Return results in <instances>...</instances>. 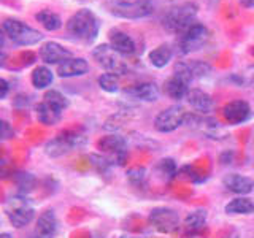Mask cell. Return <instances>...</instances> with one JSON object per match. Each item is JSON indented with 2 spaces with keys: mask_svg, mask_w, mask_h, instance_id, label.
Listing matches in <instances>:
<instances>
[{
  "mask_svg": "<svg viewBox=\"0 0 254 238\" xmlns=\"http://www.w3.org/2000/svg\"><path fill=\"white\" fill-rule=\"evenodd\" d=\"M67 34L83 43H92L99 35L100 30V21L91 10L81 8L75 14H71L67 24H65Z\"/></svg>",
  "mask_w": 254,
  "mask_h": 238,
  "instance_id": "1",
  "label": "cell"
},
{
  "mask_svg": "<svg viewBox=\"0 0 254 238\" xmlns=\"http://www.w3.org/2000/svg\"><path fill=\"white\" fill-rule=\"evenodd\" d=\"M198 13V5L195 2H183L178 5H173L165 11L162 16V26L167 32L172 34H181L189 26L195 22Z\"/></svg>",
  "mask_w": 254,
  "mask_h": 238,
  "instance_id": "2",
  "label": "cell"
},
{
  "mask_svg": "<svg viewBox=\"0 0 254 238\" xmlns=\"http://www.w3.org/2000/svg\"><path fill=\"white\" fill-rule=\"evenodd\" d=\"M2 29L5 30L6 37L10 38L13 43L19 45V46H32L43 40L42 32H38L37 29L30 27L27 24H24L18 19L3 21Z\"/></svg>",
  "mask_w": 254,
  "mask_h": 238,
  "instance_id": "3",
  "label": "cell"
},
{
  "mask_svg": "<svg viewBox=\"0 0 254 238\" xmlns=\"http://www.w3.org/2000/svg\"><path fill=\"white\" fill-rule=\"evenodd\" d=\"M210 30L202 22H194L185 32H181L178 37V51L181 54H190L194 51L202 50L205 43L208 42Z\"/></svg>",
  "mask_w": 254,
  "mask_h": 238,
  "instance_id": "4",
  "label": "cell"
},
{
  "mask_svg": "<svg viewBox=\"0 0 254 238\" xmlns=\"http://www.w3.org/2000/svg\"><path fill=\"white\" fill-rule=\"evenodd\" d=\"M92 58L108 73H115L119 76L127 71V65L123 60V56L116 53L108 43H102L99 46H95L92 50Z\"/></svg>",
  "mask_w": 254,
  "mask_h": 238,
  "instance_id": "5",
  "label": "cell"
},
{
  "mask_svg": "<svg viewBox=\"0 0 254 238\" xmlns=\"http://www.w3.org/2000/svg\"><path fill=\"white\" fill-rule=\"evenodd\" d=\"M154 11L153 0H130L126 3L110 5V13L123 19H143Z\"/></svg>",
  "mask_w": 254,
  "mask_h": 238,
  "instance_id": "6",
  "label": "cell"
},
{
  "mask_svg": "<svg viewBox=\"0 0 254 238\" xmlns=\"http://www.w3.org/2000/svg\"><path fill=\"white\" fill-rule=\"evenodd\" d=\"M5 211L10 222L18 229L26 227L29 222L34 219V214H35L34 206L29 203L27 198L19 197V195L8 198V202L5 205Z\"/></svg>",
  "mask_w": 254,
  "mask_h": 238,
  "instance_id": "7",
  "label": "cell"
},
{
  "mask_svg": "<svg viewBox=\"0 0 254 238\" xmlns=\"http://www.w3.org/2000/svg\"><path fill=\"white\" fill-rule=\"evenodd\" d=\"M185 118H186V111L178 105H173L161 111V113L156 116L154 127L159 132L169 133V132L177 130L181 124H185Z\"/></svg>",
  "mask_w": 254,
  "mask_h": 238,
  "instance_id": "8",
  "label": "cell"
},
{
  "mask_svg": "<svg viewBox=\"0 0 254 238\" xmlns=\"http://www.w3.org/2000/svg\"><path fill=\"white\" fill-rule=\"evenodd\" d=\"M99 149L105 151L110 156L111 162L123 165L126 162V156H127V143L123 137L119 135H107L99 140L97 143Z\"/></svg>",
  "mask_w": 254,
  "mask_h": 238,
  "instance_id": "9",
  "label": "cell"
},
{
  "mask_svg": "<svg viewBox=\"0 0 254 238\" xmlns=\"http://www.w3.org/2000/svg\"><path fill=\"white\" fill-rule=\"evenodd\" d=\"M149 224L157 229L159 232L170 234L180 226V218L173 210L161 206V208H154L149 213Z\"/></svg>",
  "mask_w": 254,
  "mask_h": 238,
  "instance_id": "10",
  "label": "cell"
},
{
  "mask_svg": "<svg viewBox=\"0 0 254 238\" xmlns=\"http://www.w3.org/2000/svg\"><path fill=\"white\" fill-rule=\"evenodd\" d=\"M81 143H83V137H79V135L71 133V132H65L48 143L46 153L51 157H59V156L67 154L68 151H71L78 145H81Z\"/></svg>",
  "mask_w": 254,
  "mask_h": 238,
  "instance_id": "11",
  "label": "cell"
},
{
  "mask_svg": "<svg viewBox=\"0 0 254 238\" xmlns=\"http://www.w3.org/2000/svg\"><path fill=\"white\" fill-rule=\"evenodd\" d=\"M71 58V51L67 50L65 46H62L58 42H46L40 48V59L45 63H58L61 65L62 62Z\"/></svg>",
  "mask_w": 254,
  "mask_h": 238,
  "instance_id": "12",
  "label": "cell"
},
{
  "mask_svg": "<svg viewBox=\"0 0 254 238\" xmlns=\"http://www.w3.org/2000/svg\"><path fill=\"white\" fill-rule=\"evenodd\" d=\"M251 115V107L245 100H232L222 108V116L230 124H242Z\"/></svg>",
  "mask_w": 254,
  "mask_h": 238,
  "instance_id": "13",
  "label": "cell"
},
{
  "mask_svg": "<svg viewBox=\"0 0 254 238\" xmlns=\"http://www.w3.org/2000/svg\"><path fill=\"white\" fill-rule=\"evenodd\" d=\"M108 45L121 56H130L137 50L133 38L119 29H111L108 34Z\"/></svg>",
  "mask_w": 254,
  "mask_h": 238,
  "instance_id": "14",
  "label": "cell"
},
{
  "mask_svg": "<svg viewBox=\"0 0 254 238\" xmlns=\"http://www.w3.org/2000/svg\"><path fill=\"white\" fill-rule=\"evenodd\" d=\"M89 71V63L83 58H70L65 62L58 65V75L61 78H73L83 76Z\"/></svg>",
  "mask_w": 254,
  "mask_h": 238,
  "instance_id": "15",
  "label": "cell"
},
{
  "mask_svg": "<svg viewBox=\"0 0 254 238\" xmlns=\"http://www.w3.org/2000/svg\"><path fill=\"white\" fill-rule=\"evenodd\" d=\"M56 232H58V219L54 211H43L35 226V238H54Z\"/></svg>",
  "mask_w": 254,
  "mask_h": 238,
  "instance_id": "16",
  "label": "cell"
},
{
  "mask_svg": "<svg viewBox=\"0 0 254 238\" xmlns=\"http://www.w3.org/2000/svg\"><path fill=\"white\" fill-rule=\"evenodd\" d=\"M222 182H224V186L230 190V192H235V194H240V195L250 194L254 189V181L251 178L243 177V175H238V173L226 175Z\"/></svg>",
  "mask_w": 254,
  "mask_h": 238,
  "instance_id": "17",
  "label": "cell"
},
{
  "mask_svg": "<svg viewBox=\"0 0 254 238\" xmlns=\"http://www.w3.org/2000/svg\"><path fill=\"white\" fill-rule=\"evenodd\" d=\"M126 94L140 102H156L159 99V87L154 83H140L129 87Z\"/></svg>",
  "mask_w": 254,
  "mask_h": 238,
  "instance_id": "18",
  "label": "cell"
},
{
  "mask_svg": "<svg viewBox=\"0 0 254 238\" xmlns=\"http://www.w3.org/2000/svg\"><path fill=\"white\" fill-rule=\"evenodd\" d=\"M186 100L190 107L202 115L210 113L213 110V99L200 89H189V92L186 95Z\"/></svg>",
  "mask_w": 254,
  "mask_h": 238,
  "instance_id": "19",
  "label": "cell"
},
{
  "mask_svg": "<svg viewBox=\"0 0 254 238\" xmlns=\"http://www.w3.org/2000/svg\"><path fill=\"white\" fill-rule=\"evenodd\" d=\"M148 58H149V62L153 67L164 68L165 65H169V62L173 58V48L169 43H162L157 48H154V50L149 53Z\"/></svg>",
  "mask_w": 254,
  "mask_h": 238,
  "instance_id": "20",
  "label": "cell"
},
{
  "mask_svg": "<svg viewBox=\"0 0 254 238\" xmlns=\"http://www.w3.org/2000/svg\"><path fill=\"white\" fill-rule=\"evenodd\" d=\"M61 115H62V111L56 110L51 105H48L46 102H42L37 107V118H38V121L42 124H45V125L58 124L61 121Z\"/></svg>",
  "mask_w": 254,
  "mask_h": 238,
  "instance_id": "21",
  "label": "cell"
},
{
  "mask_svg": "<svg viewBox=\"0 0 254 238\" xmlns=\"http://www.w3.org/2000/svg\"><path fill=\"white\" fill-rule=\"evenodd\" d=\"M165 92L173 100L186 99V95L189 92V84L183 83L181 79L172 76L170 79H167V81H165Z\"/></svg>",
  "mask_w": 254,
  "mask_h": 238,
  "instance_id": "22",
  "label": "cell"
},
{
  "mask_svg": "<svg viewBox=\"0 0 254 238\" xmlns=\"http://www.w3.org/2000/svg\"><path fill=\"white\" fill-rule=\"evenodd\" d=\"M227 214H251L254 213V202L248 197H237L226 205Z\"/></svg>",
  "mask_w": 254,
  "mask_h": 238,
  "instance_id": "23",
  "label": "cell"
},
{
  "mask_svg": "<svg viewBox=\"0 0 254 238\" xmlns=\"http://www.w3.org/2000/svg\"><path fill=\"white\" fill-rule=\"evenodd\" d=\"M35 19L42 24V26L50 30V32H56L62 27V19L58 13H54L51 10H42L35 14Z\"/></svg>",
  "mask_w": 254,
  "mask_h": 238,
  "instance_id": "24",
  "label": "cell"
},
{
  "mask_svg": "<svg viewBox=\"0 0 254 238\" xmlns=\"http://www.w3.org/2000/svg\"><path fill=\"white\" fill-rule=\"evenodd\" d=\"M30 79H32V84H34V87H37V89H46L48 86H51L54 76L50 68L45 65H40L32 71Z\"/></svg>",
  "mask_w": 254,
  "mask_h": 238,
  "instance_id": "25",
  "label": "cell"
},
{
  "mask_svg": "<svg viewBox=\"0 0 254 238\" xmlns=\"http://www.w3.org/2000/svg\"><path fill=\"white\" fill-rule=\"evenodd\" d=\"M206 221V213L203 210H195L192 213H189L185 219V229L190 234H195L197 230H200L205 226Z\"/></svg>",
  "mask_w": 254,
  "mask_h": 238,
  "instance_id": "26",
  "label": "cell"
},
{
  "mask_svg": "<svg viewBox=\"0 0 254 238\" xmlns=\"http://www.w3.org/2000/svg\"><path fill=\"white\" fill-rule=\"evenodd\" d=\"M43 102H46L48 105L54 107L56 110H59V111H64V110H65V108L68 107V100H67V97H65V95H64L62 92L56 91V89L46 91L45 95H43Z\"/></svg>",
  "mask_w": 254,
  "mask_h": 238,
  "instance_id": "27",
  "label": "cell"
},
{
  "mask_svg": "<svg viewBox=\"0 0 254 238\" xmlns=\"http://www.w3.org/2000/svg\"><path fill=\"white\" fill-rule=\"evenodd\" d=\"M99 86L100 89H103L105 92H118L119 91V78L115 73H103L99 76Z\"/></svg>",
  "mask_w": 254,
  "mask_h": 238,
  "instance_id": "28",
  "label": "cell"
},
{
  "mask_svg": "<svg viewBox=\"0 0 254 238\" xmlns=\"http://www.w3.org/2000/svg\"><path fill=\"white\" fill-rule=\"evenodd\" d=\"M175 78H178L181 79L183 83H186V84H190V81L194 79V75H192V70H190V65L186 62H177L175 63V67H173V75Z\"/></svg>",
  "mask_w": 254,
  "mask_h": 238,
  "instance_id": "29",
  "label": "cell"
},
{
  "mask_svg": "<svg viewBox=\"0 0 254 238\" xmlns=\"http://www.w3.org/2000/svg\"><path fill=\"white\" fill-rule=\"evenodd\" d=\"M157 172L162 175L165 179H170L175 173H177V165H175L173 159H162L157 164Z\"/></svg>",
  "mask_w": 254,
  "mask_h": 238,
  "instance_id": "30",
  "label": "cell"
},
{
  "mask_svg": "<svg viewBox=\"0 0 254 238\" xmlns=\"http://www.w3.org/2000/svg\"><path fill=\"white\" fill-rule=\"evenodd\" d=\"M190 65V70H192V75L194 78H202V76H206L211 71V67L208 65L206 62H202V60H195L192 63H189Z\"/></svg>",
  "mask_w": 254,
  "mask_h": 238,
  "instance_id": "31",
  "label": "cell"
},
{
  "mask_svg": "<svg viewBox=\"0 0 254 238\" xmlns=\"http://www.w3.org/2000/svg\"><path fill=\"white\" fill-rule=\"evenodd\" d=\"M235 81L240 84V86H254V65L253 67H248L242 75L238 76H234Z\"/></svg>",
  "mask_w": 254,
  "mask_h": 238,
  "instance_id": "32",
  "label": "cell"
},
{
  "mask_svg": "<svg viewBox=\"0 0 254 238\" xmlns=\"http://www.w3.org/2000/svg\"><path fill=\"white\" fill-rule=\"evenodd\" d=\"M145 169H141V167H133L129 172H127V179L133 184H140V182L145 179Z\"/></svg>",
  "mask_w": 254,
  "mask_h": 238,
  "instance_id": "33",
  "label": "cell"
},
{
  "mask_svg": "<svg viewBox=\"0 0 254 238\" xmlns=\"http://www.w3.org/2000/svg\"><path fill=\"white\" fill-rule=\"evenodd\" d=\"M13 135H14V130L10 125V122H6L5 119H0V140L13 138Z\"/></svg>",
  "mask_w": 254,
  "mask_h": 238,
  "instance_id": "34",
  "label": "cell"
},
{
  "mask_svg": "<svg viewBox=\"0 0 254 238\" xmlns=\"http://www.w3.org/2000/svg\"><path fill=\"white\" fill-rule=\"evenodd\" d=\"M8 91H10V84H8L6 79L0 78V100L6 97V95H8Z\"/></svg>",
  "mask_w": 254,
  "mask_h": 238,
  "instance_id": "35",
  "label": "cell"
},
{
  "mask_svg": "<svg viewBox=\"0 0 254 238\" xmlns=\"http://www.w3.org/2000/svg\"><path fill=\"white\" fill-rule=\"evenodd\" d=\"M5 40H6V34L3 29H0V50H3L5 46Z\"/></svg>",
  "mask_w": 254,
  "mask_h": 238,
  "instance_id": "36",
  "label": "cell"
},
{
  "mask_svg": "<svg viewBox=\"0 0 254 238\" xmlns=\"http://www.w3.org/2000/svg\"><path fill=\"white\" fill-rule=\"evenodd\" d=\"M240 3L245 8H254V0H240Z\"/></svg>",
  "mask_w": 254,
  "mask_h": 238,
  "instance_id": "37",
  "label": "cell"
},
{
  "mask_svg": "<svg viewBox=\"0 0 254 238\" xmlns=\"http://www.w3.org/2000/svg\"><path fill=\"white\" fill-rule=\"evenodd\" d=\"M5 177H8V172L3 169V167H0V178H5Z\"/></svg>",
  "mask_w": 254,
  "mask_h": 238,
  "instance_id": "38",
  "label": "cell"
},
{
  "mask_svg": "<svg viewBox=\"0 0 254 238\" xmlns=\"http://www.w3.org/2000/svg\"><path fill=\"white\" fill-rule=\"evenodd\" d=\"M3 62H5V53L0 50V65H3Z\"/></svg>",
  "mask_w": 254,
  "mask_h": 238,
  "instance_id": "39",
  "label": "cell"
},
{
  "mask_svg": "<svg viewBox=\"0 0 254 238\" xmlns=\"http://www.w3.org/2000/svg\"><path fill=\"white\" fill-rule=\"evenodd\" d=\"M121 238H145V237H135V235H124Z\"/></svg>",
  "mask_w": 254,
  "mask_h": 238,
  "instance_id": "40",
  "label": "cell"
},
{
  "mask_svg": "<svg viewBox=\"0 0 254 238\" xmlns=\"http://www.w3.org/2000/svg\"><path fill=\"white\" fill-rule=\"evenodd\" d=\"M0 238H13L10 234H0Z\"/></svg>",
  "mask_w": 254,
  "mask_h": 238,
  "instance_id": "41",
  "label": "cell"
},
{
  "mask_svg": "<svg viewBox=\"0 0 254 238\" xmlns=\"http://www.w3.org/2000/svg\"><path fill=\"white\" fill-rule=\"evenodd\" d=\"M224 238H238V235H237V234H232V235H227V237H224Z\"/></svg>",
  "mask_w": 254,
  "mask_h": 238,
  "instance_id": "42",
  "label": "cell"
},
{
  "mask_svg": "<svg viewBox=\"0 0 254 238\" xmlns=\"http://www.w3.org/2000/svg\"><path fill=\"white\" fill-rule=\"evenodd\" d=\"M253 54H254V48H253Z\"/></svg>",
  "mask_w": 254,
  "mask_h": 238,
  "instance_id": "43",
  "label": "cell"
}]
</instances>
